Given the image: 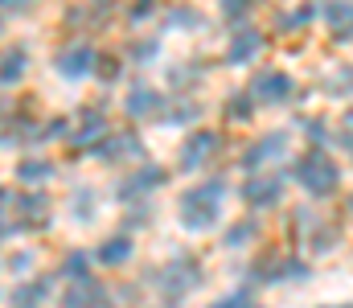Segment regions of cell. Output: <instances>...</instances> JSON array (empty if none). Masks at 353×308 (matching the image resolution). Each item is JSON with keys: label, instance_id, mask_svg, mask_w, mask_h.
<instances>
[{"label": "cell", "instance_id": "obj_1", "mask_svg": "<svg viewBox=\"0 0 353 308\" xmlns=\"http://www.w3.org/2000/svg\"><path fill=\"white\" fill-rule=\"evenodd\" d=\"M222 214V181H205V185H193L185 198H181V222L189 230H205L214 226Z\"/></svg>", "mask_w": 353, "mask_h": 308}, {"label": "cell", "instance_id": "obj_2", "mask_svg": "<svg viewBox=\"0 0 353 308\" xmlns=\"http://www.w3.org/2000/svg\"><path fill=\"white\" fill-rule=\"evenodd\" d=\"M251 95H255V103L279 107V103H288L296 95V83H292V74H283V70H259V74L251 79Z\"/></svg>", "mask_w": 353, "mask_h": 308}, {"label": "cell", "instance_id": "obj_3", "mask_svg": "<svg viewBox=\"0 0 353 308\" xmlns=\"http://www.w3.org/2000/svg\"><path fill=\"white\" fill-rule=\"evenodd\" d=\"M263 33L255 29V25H239L234 33H230V41H226V62L230 66H247V62H255L259 54H263Z\"/></svg>", "mask_w": 353, "mask_h": 308}, {"label": "cell", "instance_id": "obj_4", "mask_svg": "<svg viewBox=\"0 0 353 308\" xmlns=\"http://www.w3.org/2000/svg\"><path fill=\"white\" fill-rule=\"evenodd\" d=\"M94 66H99V54L90 45H83V41H74V45H66V50L54 54V70L62 79H87Z\"/></svg>", "mask_w": 353, "mask_h": 308}, {"label": "cell", "instance_id": "obj_5", "mask_svg": "<svg viewBox=\"0 0 353 308\" xmlns=\"http://www.w3.org/2000/svg\"><path fill=\"white\" fill-rule=\"evenodd\" d=\"M296 177H300L308 189H316V194H325V189H333V185H337V169H333V161H329V156H321V152L300 156Z\"/></svg>", "mask_w": 353, "mask_h": 308}, {"label": "cell", "instance_id": "obj_6", "mask_svg": "<svg viewBox=\"0 0 353 308\" xmlns=\"http://www.w3.org/2000/svg\"><path fill=\"white\" fill-rule=\"evenodd\" d=\"M140 152H144V144H140V136H132V132L103 136L99 144H90V156H94V161H107V165H115V161H123V156H140Z\"/></svg>", "mask_w": 353, "mask_h": 308}, {"label": "cell", "instance_id": "obj_7", "mask_svg": "<svg viewBox=\"0 0 353 308\" xmlns=\"http://www.w3.org/2000/svg\"><path fill=\"white\" fill-rule=\"evenodd\" d=\"M12 209H17V218H21V222H17L21 230H33V226H46V222H50V198H46V194H33V189H29V194H17V198H12Z\"/></svg>", "mask_w": 353, "mask_h": 308}, {"label": "cell", "instance_id": "obj_8", "mask_svg": "<svg viewBox=\"0 0 353 308\" xmlns=\"http://www.w3.org/2000/svg\"><path fill=\"white\" fill-rule=\"evenodd\" d=\"M50 292H54V280H50V276H33V280L17 284V288L8 292V305L12 308H41L50 300Z\"/></svg>", "mask_w": 353, "mask_h": 308}, {"label": "cell", "instance_id": "obj_9", "mask_svg": "<svg viewBox=\"0 0 353 308\" xmlns=\"http://www.w3.org/2000/svg\"><path fill=\"white\" fill-rule=\"evenodd\" d=\"M161 107H165L161 91H157V87H148V83H136V87L128 91V99H123V111H128L132 119H148V115H157Z\"/></svg>", "mask_w": 353, "mask_h": 308}, {"label": "cell", "instance_id": "obj_10", "mask_svg": "<svg viewBox=\"0 0 353 308\" xmlns=\"http://www.w3.org/2000/svg\"><path fill=\"white\" fill-rule=\"evenodd\" d=\"M103 300H107V292H103V284H94L90 276L70 280V288L62 292V308H99Z\"/></svg>", "mask_w": 353, "mask_h": 308}, {"label": "cell", "instance_id": "obj_11", "mask_svg": "<svg viewBox=\"0 0 353 308\" xmlns=\"http://www.w3.org/2000/svg\"><path fill=\"white\" fill-rule=\"evenodd\" d=\"M214 148H218V136H214V132H193V136L181 144V165H185V169H197V165H205V161L214 156Z\"/></svg>", "mask_w": 353, "mask_h": 308}, {"label": "cell", "instance_id": "obj_12", "mask_svg": "<svg viewBox=\"0 0 353 308\" xmlns=\"http://www.w3.org/2000/svg\"><path fill=\"white\" fill-rule=\"evenodd\" d=\"M325 25L337 41H353V0H333L325 8Z\"/></svg>", "mask_w": 353, "mask_h": 308}, {"label": "cell", "instance_id": "obj_13", "mask_svg": "<svg viewBox=\"0 0 353 308\" xmlns=\"http://www.w3.org/2000/svg\"><path fill=\"white\" fill-rule=\"evenodd\" d=\"M107 136V119L99 115V111H83V119L70 127V144H79V148H87V144H99Z\"/></svg>", "mask_w": 353, "mask_h": 308}, {"label": "cell", "instance_id": "obj_14", "mask_svg": "<svg viewBox=\"0 0 353 308\" xmlns=\"http://www.w3.org/2000/svg\"><path fill=\"white\" fill-rule=\"evenodd\" d=\"M25 70H29V54L21 45H8L0 54V87H17L25 79Z\"/></svg>", "mask_w": 353, "mask_h": 308}, {"label": "cell", "instance_id": "obj_15", "mask_svg": "<svg viewBox=\"0 0 353 308\" xmlns=\"http://www.w3.org/2000/svg\"><path fill=\"white\" fill-rule=\"evenodd\" d=\"M50 177H54V161H46V156H25L17 165V181H25V185H46Z\"/></svg>", "mask_w": 353, "mask_h": 308}, {"label": "cell", "instance_id": "obj_16", "mask_svg": "<svg viewBox=\"0 0 353 308\" xmlns=\"http://www.w3.org/2000/svg\"><path fill=\"white\" fill-rule=\"evenodd\" d=\"M161 181H165V169H161V165H144L136 177H128V181H123V189H119V194H123V198H132V194H148V189H157Z\"/></svg>", "mask_w": 353, "mask_h": 308}, {"label": "cell", "instance_id": "obj_17", "mask_svg": "<svg viewBox=\"0 0 353 308\" xmlns=\"http://www.w3.org/2000/svg\"><path fill=\"white\" fill-rule=\"evenodd\" d=\"M128 255H132V238H128V234H115V238H107V243L94 251V259H99L103 267H119V263H128Z\"/></svg>", "mask_w": 353, "mask_h": 308}, {"label": "cell", "instance_id": "obj_18", "mask_svg": "<svg viewBox=\"0 0 353 308\" xmlns=\"http://www.w3.org/2000/svg\"><path fill=\"white\" fill-rule=\"evenodd\" d=\"M193 280H197V263L193 259H176L173 267L165 271V292H185V288H193Z\"/></svg>", "mask_w": 353, "mask_h": 308}, {"label": "cell", "instance_id": "obj_19", "mask_svg": "<svg viewBox=\"0 0 353 308\" xmlns=\"http://www.w3.org/2000/svg\"><path fill=\"white\" fill-rule=\"evenodd\" d=\"M255 115V95H251V87L247 91H234L230 99H226V119L230 123H247Z\"/></svg>", "mask_w": 353, "mask_h": 308}, {"label": "cell", "instance_id": "obj_20", "mask_svg": "<svg viewBox=\"0 0 353 308\" xmlns=\"http://www.w3.org/2000/svg\"><path fill=\"white\" fill-rule=\"evenodd\" d=\"M94 209H99L94 189L83 185V189H74V194H70V218H74V222H90V218H94Z\"/></svg>", "mask_w": 353, "mask_h": 308}, {"label": "cell", "instance_id": "obj_21", "mask_svg": "<svg viewBox=\"0 0 353 308\" xmlns=\"http://www.w3.org/2000/svg\"><path fill=\"white\" fill-rule=\"evenodd\" d=\"M312 17H316V8H312V4H300V8H288V12L279 17V29H283V33H296V29H308V25H312Z\"/></svg>", "mask_w": 353, "mask_h": 308}, {"label": "cell", "instance_id": "obj_22", "mask_svg": "<svg viewBox=\"0 0 353 308\" xmlns=\"http://www.w3.org/2000/svg\"><path fill=\"white\" fill-rule=\"evenodd\" d=\"M197 115H201V107L193 99H176V103L165 107V123H193Z\"/></svg>", "mask_w": 353, "mask_h": 308}, {"label": "cell", "instance_id": "obj_23", "mask_svg": "<svg viewBox=\"0 0 353 308\" xmlns=\"http://www.w3.org/2000/svg\"><path fill=\"white\" fill-rule=\"evenodd\" d=\"M243 198L251 205H271L279 198V185H275V181H251V185L243 189Z\"/></svg>", "mask_w": 353, "mask_h": 308}, {"label": "cell", "instance_id": "obj_24", "mask_svg": "<svg viewBox=\"0 0 353 308\" xmlns=\"http://www.w3.org/2000/svg\"><path fill=\"white\" fill-rule=\"evenodd\" d=\"M165 25H173V29H197V25H201V12L189 8V4H176V8H169Z\"/></svg>", "mask_w": 353, "mask_h": 308}, {"label": "cell", "instance_id": "obj_25", "mask_svg": "<svg viewBox=\"0 0 353 308\" xmlns=\"http://www.w3.org/2000/svg\"><path fill=\"white\" fill-rule=\"evenodd\" d=\"M62 276H66V280H83V276H90V259L83 255V251H70V255L62 259Z\"/></svg>", "mask_w": 353, "mask_h": 308}, {"label": "cell", "instance_id": "obj_26", "mask_svg": "<svg viewBox=\"0 0 353 308\" xmlns=\"http://www.w3.org/2000/svg\"><path fill=\"white\" fill-rule=\"evenodd\" d=\"M255 8V0H222V12L234 21V25H247V12Z\"/></svg>", "mask_w": 353, "mask_h": 308}, {"label": "cell", "instance_id": "obj_27", "mask_svg": "<svg viewBox=\"0 0 353 308\" xmlns=\"http://www.w3.org/2000/svg\"><path fill=\"white\" fill-rule=\"evenodd\" d=\"M29 267H33V251H17V255L4 259V271H8V276H25Z\"/></svg>", "mask_w": 353, "mask_h": 308}, {"label": "cell", "instance_id": "obj_28", "mask_svg": "<svg viewBox=\"0 0 353 308\" xmlns=\"http://www.w3.org/2000/svg\"><path fill=\"white\" fill-rule=\"evenodd\" d=\"M157 50H161V41H157V37H144V41H136V45H132V54H128V58H136V62H152V58H157Z\"/></svg>", "mask_w": 353, "mask_h": 308}, {"label": "cell", "instance_id": "obj_29", "mask_svg": "<svg viewBox=\"0 0 353 308\" xmlns=\"http://www.w3.org/2000/svg\"><path fill=\"white\" fill-rule=\"evenodd\" d=\"M152 8H157V0H136V4L128 8V21H132V25H140V21H148V17H152Z\"/></svg>", "mask_w": 353, "mask_h": 308}, {"label": "cell", "instance_id": "obj_30", "mask_svg": "<svg viewBox=\"0 0 353 308\" xmlns=\"http://www.w3.org/2000/svg\"><path fill=\"white\" fill-rule=\"evenodd\" d=\"M94 70H99V79H115V74H119V62H115V58H99Z\"/></svg>", "mask_w": 353, "mask_h": 308}, {"label": "cell", "instance_id": "obj_31", "mask_svg": "<svg viewBox=\"0 0 353 308\" xmlns=\"http://www.w3.org/2000/svg\"><path fill=\"white\" fill-rule=\"evenodd\" d=\"M17 230H21V226H17V222H4V214H0V243H4L8 234H17Z\"/></svg>", "mask_w": 353, "mask_h": 308}, {"label": "cell", "instance_id": "obj_32", "mask_svg": "<svg viewBox=\"0 0 353 308\" xmlns=\"http://www.w3.org/2000/svg\"><path fill=\"white\" fill-rule=\"evenodd\" d=\"M0 4H4V8H12V12H21V8H29L33 0H0Z\"/></svg>", "mask_w": 353, "mask_h": 308}, {"label": "cell", "instance_id": "obj_33", "mask_svg": "<svg viewBox=\"0 0 353 308\" xmlns=\"http://www.w3.org/2000/svg\"><path fill=\"white\" fill-rule=\"evenodd\" d=\"M12 198H17V194H8V189H4V185H0V214H4V209H8V205H12Z\"/></svg>", "mask_w": 353, "mask_h": 308}, {"label": "cell", "instance_id": "obj_34", "mask_svg": "<svg viewBox=\"0 0 353 308\" xmlns=\"http://www.w3.org/2000/svg\"><path fill=\"white\" fill-rule=\"evenodd\" d=\"M345 127H350V132H353V107H350V115H345Z\"/></svg>", "mask_w": 353, "mask_h": 308}]
</instances>
